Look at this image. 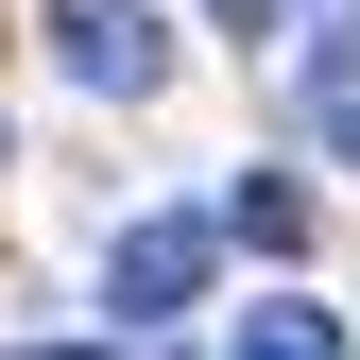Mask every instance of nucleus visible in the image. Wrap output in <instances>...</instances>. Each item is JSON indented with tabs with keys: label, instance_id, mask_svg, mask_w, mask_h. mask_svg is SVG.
Returning <instances> with one entry per match:
<instances>
[{
	"label": "nucleus",
	"instance_id": "7ed1b4c3",
	"mask_svg": "<svg viewBox=\"0 0 360 360\" xmlns=\"http://www.w3.org/2000/svg\"><path fill=\"white\" fill-rule=\"evenodd\" d=\"M223 360H343V326H326L309 292H257V309H240V343H223Z\"/></svg>",
	"mask_w": 360,
	"mask_h": 360
},
{
	"label": "nucleus",
	"instance_id": "f03ea898",
	"mask_svg": "<svg viewBox=\"0 0 360 360\" xmlns=\"http://www.w3.org/2000/svg\"><path fill=\"white\" fill-rule=\"evenodd\" d=\"M206 223H138V240H120V275H103V309H120V326H172V309H189L206 292Z\"/></svg>",
	"mask_w": 360,
	"mask_h": 360
},
{
	"label": "nucleus",
	"instance_id": "20e7f679",
	"mask_svg": "<svg viewBox=\"0 0 360 360\" xmlns=\"http://www.w3.org/2000/svg\"><path fill=\"white\" fill-rule=\"evenodd\" d=\"M309 138L360 172V34H326V52H309Z\"/></svg>",
	"mask_w": 360,
	"mask_h": 360
},
{
	"label": "nucleus",
	"instance_id": "423d86ee",
	"mask_svg": "<svg viewBox=\"0 0 360 360\" xmlns=\"http://www.w3.org/2000/svg\"><path fill=\"white\" fill-rule=\"evenodd\" d=\"M34 360H103V343H34Z\"/></svg>",
	"mask_w": 360,
	"mask_h": 360
},
{
	"label": "nucleus",
	"instance_id": "f257e3e1",
	"mask_svg": "<svg viewBox=\"0 0 360 360\" xmlns=\"http://www.w3.org/2000/svg\"><path fill=\"white\" fill-rule=\"evenodd\" d=\"M52 69L86 86V103H155L172 86V18L155 0H52Z\"/></svg>",
	"mask_w": 360,
	"mask_h": 360
},
{
	"label": "nucleus",
	"instance_id": "39448f33",
	"mask_svg": "<svg viewBox=\"0 0 360 360\" xmlns=\"http://www.w3.org/2000/svg\"><path fill=\"white\" fill-rule=\"evenodd\" d=\"M223 223H240L257 257H292V240H309V189H292V172H240V206H223Z\"/></svg>",
	"mask_w": 360,
	"mask_h": 360
}]
</instances>
